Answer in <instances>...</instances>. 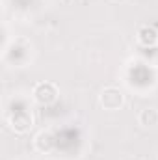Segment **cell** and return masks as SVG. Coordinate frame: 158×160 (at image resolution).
Segmentation results:
<instances>
[{
	"instance_id": "7a4b0ae2",
	"label": "cell",
	"mask_w": 158,
	"mask_h": 160,
	"mask_svg": "<svg viewBox=\"0 0 158 160\" xmlns=\"http://www.w3.org/2000/svg\"><path fill=\"white\" fill-rule=\"evenodd\" d=\"M143 125H156L158 123V110L156 108H145L140 116Z\"/></svg>"
},
{
	"instance_id": "3957f363",
	"label": "cell",
	"mask_w": 158,
	"mask_h": 160,
	"mask_svg": "<svg viewBox=\"0 0 158 160\" xmlns=\"http://www.w3.org/2000/svg\"><path fill=\"white\" fill-rule=\"evenodd\" d=\"M140 34H141V41H143V43H149V45H151V43H155V41L158 39L156 32H155L153 28H143Z\"/></svg>"
},
{
	"instance_id": "6da1fadb",
	"label": "cell",
	"mask_w": 158,
	"mask_h": 160,
	"mask_svg": "<svg viewBox=\"0 0 158 160\" xmlns=\"http://www.w3.org/2000/svg\"><path fill=\"white\" fill-rule=\"evenodd\" d=\"M47 89V84H41L39 88L36 89V97H37V101L41 102H50V101H54L56 99V89L52 88L50 91H45Z\"/></svg>"
}]
</instances>
